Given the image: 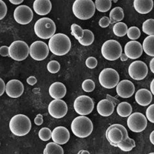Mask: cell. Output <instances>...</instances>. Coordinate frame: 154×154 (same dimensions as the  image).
<instances>
[{
	"label": "cell",
	"mask_w": 154,
	"mask_h": 154,
	"mask_svg": "<svg viewBox=\"0 0 154 154\" xmlns=\"http://www.w3.org/2000/svg\"><path fill=\"white\" fill-rule=\"evenodd\" d=\"M49 51L57 56H63L69 52L71 42L69 37L63 33H57L49 39Z\"/></svg>",
	"instance_id": "6da1fadb"
},
{
	"label": "cell",
	"mask_w": 154,
	"mask_h": 154,
	"mask_svg": "<svg viewBox=\"0 0 154 154\" xmlns=\"http://www.w3.org/2000/svg\"><path fill=\"white\" fill-rule=\"evenodd\" d=\"M11 133L16 136L23 137L28 134L32 128V123L28 117L19 114L12 117L9 123Z\"/></svg>",
	"instance_id": "7a4b0ae2"
},
{
	"label": "cell",
	"mask_w": 154,
	"mask_h": 154,
	"mask_svg": "<svg viewBox=\"0 0 154 154\" xmlns=\"http://www.w3.org/2000/svg\"><path fill=\"white\" fill-rule=\"evenodd\" d=\"M73 134L79 138H86L89 136L93 131V124L89 118L84 116L75 118L71 125Z\"/></svg>",
	"instance_id": "3957f363"
},
{
	"label": "cell",
	"mask_w": 154,
	"mask_h": 154,
	"mask_svg": "<svg viewBox=\"0 0 154 154\" xmlns=\"http://www.w3.org/2000/svg\"><path fill=\"white\" fill-rule=\"evenodd\" d=\"M95 5L92 0H76L72 5L73 15L81 20H87L94 15Z\"/></svg>",
	"instance_id": "277c9868"
},
{
	"label": "cell",
	"mask_w": 154,
	"mask_h": 154,
	"mask_svg": "<svg viewBox=\"0 0 154 154\" xmlns=\"http://www.w3.org/2000/svg\"><path fill=\"white\" fill-rule=\"evenodd\" d=\"M34 32L38 38L42 39H50L55 34L56 26L51 19L42 17L34 24Z\"/></svg>",
	"instance_id": "5b68a950"
},
{
	"label": "cell",
	"mask_w": 154,
	"mask_h": 154,
	"mask_svg": "<svg viewBox=\"0 0 154 154\" xmlns=\"http://www.w3.org/2000/svg\"><path fill=\"white\" fill-rule=\"evenodd\" d=\"M106 136L110 144L115 147L129 137L126 128L120 124H113L110 126L106 131Z\"/></svg>",
	"instance_id": "8992f818"
},
{
	"label": "cell",
	"mask_w": 154,
	"mask_h": 154,
	"mask_svg": "<svg viewBox=\"0 0 154 154\" xmlns=\"http://www.w3.org/2000/svg\"><path fill=\"white\" fill-rule=\"evenodd\" d=\"M101 54L106 60L116 61L120 58L122 54V48L118 41L110 39L102 45Z\"/></svg>",
	"instance_id": "52a82bcc"
},
{
	"label": "cell",
	"mask_w": 154,
	"mask_h": 154,
	"mask_svg": "<svg viewBox=\"0 0 154 154\" xmlns=\"http://www.w3.org/2000/svg\"><path fill=\"white\" fill-rule=\"evenodd\" d=\"M99 81L101 86L111 89L117 86L119 82V75L116 70L112 68L103 69L99 75Z\"/></svg>",
	"instance_id": "ba28073f"
},
{
	"label": "cell",
	"mask_w": 154,
	"mask_h": 154,
	"mask_svg": "<svg viewBox=\"0 0 154 154\" xmlns=\"http://www.w3.org/2000/svg\"><path fill=\"white\" fill-rule=\"evenodd\" d=\"M29 51L28 45L24 41H14L9 46V56L15 61H24L28 56Z\"/></svg>",
	"instance_id": "9c48e42d"
},
{
	"label": "cell",
	"mask_w": 154,
	"mask_h": 154,
	"mask_svg": "<svg viewBox=\"0 0 154 154\" xmlns=\"http://www.w3.org/2000/svg\"><path fill=\"white\" fill-rule=\"evenodd\" d=\"M94 108L93 100L87 95H81L76 97L73 103L75 112L80 116H87L91 113Z\"/></svg>",
	"instance_id": "30bf717a"
},
{
	"label": "cell",
	"mask_w": 154,
	"mask_h": 154,
	"mask_svg": "<svg viewBox=\"0 0 154 154\" xmlns=\"http://www.w3.org/2000/svg\"><path fill=\"white\" fill-rule=\"evenodd\" d=\"M127 124L128 128L134 133H140L146 129L147 120L145 115L141 113H132L127 118Z\"/></svg>",
	"instance_id": "8fae6325"
},
{
	"label": "cell",
	"mask_w": 154,
	"mask_h": 154,
	"mask_svg": "<svg viewBox=\"0 0 154 154\" xmlns=\"http://www.w3.org/2000/svg\"><path fill=\"white\" fill-rule=\"evenodd\" d=\"M29 54L35 61L45 60L48 57L49 52L48 45L43 41H38L30 45Z\"/></svg>",
	"instance_id": "7c38bea8"
},
{
	"label": "cell",
	"mask_w": 154,
	"mask_h": 154,
	"mask_svg": "<svg viewBox=\"0 0 154 154\" xmlns=\"http://www.w3.org/2000/svg\"><path fill=\"white\" fill-rule=\"evenodd\" d=\"M128 73L130 77L134 80H142L147 75V66L143 61H134L129 66Z\"/></svg>",
	"instance_id": "4fadbf2b"
},
{
	"label": "cell",
	"mask_w": 154,
	"mask_h": 154,
	"mask_svg": "<svg viewBox=\"0 0 154 154\" xmlns=\"http://www.w3.org/2000/svg\"><path fill=\"white\" fill-rule=\"evenodd\" d=\"M32 10L26 5H20L17 6L14 12L15 20L19 24L27 25L29 24L33 19Z\"/></svg>",
	"instance_id": "5bb4252c"
},
{
	"label": "cell",
	"mask_w": 154,
	"mask_h": 154,
	"mask_svg": "<svg viewBox=\"0 0 154 154\" xmlns=\"http://www.w3.org/2000/svg\"><path fill=\"white\" fill-rule=\"evenodd\" d=\"M48 109L51 117L61 119L67 113L68 106L65 101L61 99H54L49 104Z\"/></svg>",
	"instance_id": "9a60e30c"
},
{
	"label": "cell",
	"mask_w": 154,
	"mask_h": 154,
	"mask_svg": "<svg viewBox=\"0 0 154 154\" xmlns=\"http://www.w3.org/2000/svg\"><path fill=\"white\" fill-rule=\"evenodd\" d=\"M124 51L126 56L131 60H136L140 58L143 51L141 44L136 41L127 42L125 46Z\"/></svg>",
	"instance_id": "2e32d148"
},
{
	"label": "cell",
	"mask_w": 154,
	"mask_h": 154,
	"mask_svg": "<svg viewBox=\"0 0 154 154\" xmlns=\"http://www.w3.org/2000/svg\"><path fill=\"white\" fill-rule=\"evenodd\" d=\"M5 91L9 97L17 98L21 97L24 93V87L20 81L12 79L7 82Z\"/></svg>",
	"instance_id": "e0dca14e"
},
{
	"label": "cell",
	"mask_w": 154,
	"mask_h": 154,
	"mask_svg": "<svg viewBox=\"0 0 154 154\" xmlns=\"http://www.w3.org/2000/svg\"><path fill=\"white\" fill-rule=\"evenodd\" d=\"M135 91L134 83L128 80L120 81L116 86V92L119 97L127 99L131 97Z\"/></svg>",
	"instance_id": "ac0fdd59"
},
{
	"label": "cell",
	"mask_w": 154,
	"mask_h": 154,
	"mask_svg": "<svg viewBox=\"0 0 154 154\" xmlns=\"http://www.w3.org/2000/svg\"><path fill=\"white\" fill-rule=\"evenodd\" d=\"M70 134L69 131L65 127L58 126L54 128L52 133V139L57 144L65 145L69 141Z\"/></svg>",
	"instance_id": "d6986e66"
},
{
	"label": "cell",
	"mask_w": 154,
	"mask_h": 154,
	"mask_svg": "<svg viewBox=\"0 0 154 154\" xmlns=\"http://www.w3.org/2000/svg\"><path fill=\"white\" fill-rule=\"evenodd\" d=\"M116 105L109 99H104L99 101L97 109L98 113L103 117H109L113 113Z\"/></svg>",
	"instance_id": "ffe728a7"
},
{
	"label": "cell",
	"mask_w": 154,
	"mask_h": 154,
	"mask_svg": "<svg viewBox=\"0 0 154 154\" xmlns=\"http://www.w3.org/2000/svg\"><path fill=\"white\" fill-rule=\"evenodd\" d=\"M33 9L40 16L48 14L52 10V3L49 0H35L33 3Z\"/></svg>",
	"instance_id": "44dd1931"
},
{
	"label": "cell",
	"mask_w": 154,
	"mask_h": 154,
	"mask_svg": "<svg viewBox=\"0 0 154 154\" xmlns=\"http://www.w3.org/2000/svg\"><path fill=\"white\" fill-rule=\"evenodd\" d=\"M134 99L138 105L146 106H149L152 100V94L149 90L141 89L135 94Z\"/></svg>",
	"instance_id": "7402d4cb"
},
{
	"label": "cell",
	"mask_w": 154,
	"mask_h": 154,
	"mask_svg": "<svg viewBox=\"0 0 154 154\" xmlns=\"http://www.w3.org/2000/svg\"><path fill=\"white\" fill-rule=\"evenodd\" d=\"M67 92L65 85L60 82H54L49 88V94L54 99H61L65 97Z\"/></svg>",
	"instance_id": "603a6c76"
},
{
	"label": "cell",
	"mask_w": 154,
	"mask_h": 154,
	"mask_svg": "<svg viewBox=\"0 0 154 154\" xmlns=\"http://www.w3.org/2000/svg\"><path fill=\"white\" fill-rule=\"evenodd\" d=\"M134 8L140 14H147L151 12L154 7L152 0H134Z\"/></svg>",
	"instance_id": "cb8c5ba5"
},
{
	"label": "cell",
	"mask_w": 154,
	"mask_h": 154,
	"mask_svg": "<svg viewBox=\"0 0 154 154\" xmlns=\"http://www.w3.org/2000/svg\"><path fill=\"white\" fill-rule=\"evenodd\" d=\"M142 48L147 55L154 57V35L145 38L142 43Z\"/></svg>",
	"instance_id": "d4e9b609"
},
{
	"label": "cell",
	"mask_w": 154,
	"mask_h": 154,
	"mask_svg": "<svg viewBox=\"0 0 154 154\" xmlns=\"http://www.w3.org/2000/svg\"><path fill=\"white\" fill-rule=\"evenodd\" d=\"M117 112L121 117H128L132 114V107L130 103L126 101L121 102L118 104Z\"/></svg>",
	"instance_id": "484cf974"
},
{
	"label": "cell",
	"mask_w": 154,
	"mask_h": 154,
	"mask_svg": "<svg viewBox=\"0 0 154 154\" xmlns=\"http://www.w3.org/2000/svg\"><path fill=\"white\" fill-rule=\"evenodd\" d=\"M124 11L122 8L116 7L113 8L109 14L110 24H114L121 22L124 19Z\"/></svg>",
	"instance_id": "4316f807"
},
{
	"label": "cell",
	"mask_w": 154,
	"mask_h": 154,
	"mask_svg": "<svg viewBox=\"0 0 154 154\" xmlns=\"http://www.w3.org/2000/svg\"><path fill=\"white\" fill-rule=\"evenodd\" d=\"M43 154H64V150L60 145L55 142H49L45 146Z\"/></svg>",
	"instance_id": "83f0119b"
},
{
	"label": "cell",
	"mask_w": 154,
	"mask_h": 154,
	"mask_svg": "<svg viewBox=\"0 0 154 154\" xmlns=\"http://www.w3.org/2000/svg\"><path fill=\"white\" fill-rule=\"evenodd\" d=\"M127 25L123 22H119L115 24L113 28V32L114 35L118 37L125 36L128 32Z\"/></svg>",
	"instance_id": "f1b7e54d"
},
{
	"label": "cell",
	"mask_w": 154,
	"mask_h": 154,
	"mask_svg": "<svg viewBox=\"0 0 154 154\" xmlns=\"http://www.w3.org/2000/svg\"><path fill=\"white\" fill-rule=\"evenodd\" d=\"M95 8L98 11L106 12L109 11L112 7L111 0H96L95 1Z\"/></svg>",
	"instance_id": "f546056e"
},
{
	"label": "cell",
	"mask_w": 154,
	"mask_h": 154,
	"mask_svg": "<svg viewBox=\"0 0 154 154\" xmlns=\"http://www.w3.org/2000/svg\"><path fill=\"white\" fill-rule=\"evenodd\" d=\"M84 37L79 41L80 45L83 46H89L92 45L94 41L93 32L89 29H84Z\"/></svg>",
	"instance_id": "4dcf8cb0"
},
{
	"label": "cell",
	"mask_w": 154,
	"mask_h": 154,
	"mask_svg": "<svg viewBox=\"0 0 154 154\" xmlns=\"http://www.w3.org/2000/svg\"><path fill=\"white\" fill-rule=\"evenodd\" d=\"M117 147L123 151L129 152L136 147V143L134 140L128 137L125 140L119 143Z\"/></svg>",
	"instance_id": "1f68e13d"
},
{
	"label": "cell",
	"mask_w": 154,
	"mask_h": 154,
	"mask_svg": "<svg viewBox=\"0 0 154 154\" xmlns=\"http://www.w3.org/2000/svg\"><path fill=\"white\" fill-rule=\"evenodd\" d=\"M142 31L149 36L154 35V19H149L142 24Z\"/></svg>",
	"instance_id": "d6a6232c"
},
{
	"label": "cell",
	"mask_w": 154,
	"mask_h": 154,
	"mask_svg": "<svg viewBox=\"0 0 154 154\" xmlns=\"http://www.w3.org/2000/svg\"><path fill=\"white\" fill-rule=\"evenodd\" d=\"M71 35L75 37L77 41L81 39L84 35V30L80 26L76 24H73L71 26Z\"/></svg>",
	"instance_id": "836d02e7"
},
{
	"label": "cell",
	"mask_w": 154,
	"mask_h": 154,
	"mask_svg": "<svg viewBox=\"0 0 154 154\" xmlns=\"http://www.w3.org/2000/svg\"><path fill=\"white\" fill-rule=\"evenodd\" d=\"M127 35L131 40L136 41L141 36V31L140 29L136 26H131L128 29Z\"/></svg>",
	"instance_id": "e575fe53"
},
{
	"label": "cell",
	"mask_w": 154,
	"mask_h": 154,
	"mask_svg": "<svg viewBox=\"0 0 154 154\" xmlns=\"http://www.w3.org/2000/svg\"><path fill=\"white\" fill-rule=\"evenodd\" d=\"M52 131L47 127H43L38 132L39 137L43 141H48L52 138Z\"/></svg>",
	"instance_id": "d590c367"
},
{
	"label": "cell",
	"mask_w": 154,
	"mask_h": 154,
	"mask_svg": "<svg viewBox=\"0 0 154 154\" xmlns=\"http://www.w3.org/2000/svg\"><path fill=\"white\" fill-rule=\"evenodd\" d=\"M95 88V82L91 79H86L82 84V89L86 93H91Z\"/></svg>",
	"instance_id": "8d00e7d4"
},
{
	"label": "cell",
	"mask_w": 154,
	"mask_h": 154,
	"mask_svg": "<svg viewBox=\"0 0 154 154\" xmlns=\"http://www.w3.org/2000/svg\"><path fill=\"white\" fill-rule=\"evenodd\" d=\"M47 68L50 73L54 74L59 72L61 69V66L58 61L53 60L49 62Z\"/></svg>",
	"instance_id": "74e56055"
},
{
	"label": "cell",
	"mask_w": 154,
	"mask_h": 154,
	"mask_svg": "<svg viewBox=\"0 0 154 154\" xmlns=\"http://www.w3.org/2000/svg\"><path fill=\"white\" fill-rule=\"evenodd\" d=\"M85 65L86 67L90 69H94L97 66V60L95 57H88L85 61Z\"/></svg>",
	"instance_id": "f35d334b"
},
{
	"label": "cell",
	"mask_w": 154,
	"mask_h": 154,
	"mask_svg": "<svg viewBox=\"0 0 154 154\" xmlns=\"http://www.w3.org/2000/svg\"><path fill=\"white\" fill-rule=\"evenodd\" d=\"M146 118L152 123H154V104L150 105L146 111Z\"/></svg>",
	"instance_id": "ab89813d"
},
{
	"label": "cell",
	"mask_w": 154,
	"mask_h": 154,
	"mask_svg": "<svg viewBox=\"0 0 154 154\" xmlns=\"http://www.w3.org/2000/svg\"><path fill=\"white\" fill-rule=\"evenodd\" d=\"M0 20H2L6 15L8 8L4 1H0Z\"/></svg>",
	"instance_id": "60d3db41"
},
{
	"label": "cell",
	"mask_w": 154,
	"mask_h": 154,
	"mask_svg": "<svg viewBox=\"0 0 154 154\" xmlns=\"http://www.w3.org/2000/svg\"><path fill=\"white\" fill-rule=\"evenodd\" d=\"M110 24V19L107 16H103L99 21V25L102 28H107Z\"/></svg>",
	"instance_id": "b9f144b4"
},
{
	"label": "cell",
	"mask_w": 154,
	"mask_h": 154,
	"mask_svg": "<svg viewBox=\"0 0 154 154\" xmlns=\"http://www.w3.org/2000/svg\"><path fill=\"white\" fill-rule=\"evenodd\" d=\"M0 54L2 57H7L9 56V47L3 45L0 48Z\"/></svg>",
	"instance_id": "7bdbcfd3"
},
{
	"label": "cell",
	"mask_w": 154,
	"mask_h": 154,
	"mask_svg": "<svg viewBox=\"0 0 154 154\" xmlns=\"http://www.w3.org/2000/svg\"><path fill=\"white\" fill-rule=\"evenodd\" d=\"M43 116L41 114H38L34 119V123L37 126H41L43 124Z\"/></svg>",
	"instance_id": "ee69618b"
},
{
	"label": "cell",
	"mask_w": 154,
	"mask_h": 154,
	"mask_svg": "<svg viewBox=\"0 0 154 154\" xmlns=\"http://www.w3.org/2000/svg\"><path fill=\"white\" fill-rule=\"evenodd\" d=\"M26 82L29 85L33 86V85L36 84L37 82V79L36 77L33 76H31L26 79Z\"/></svg>",
	"instance_id": "f6af8a7d"
},
{
	"label": "cell",
	"mask_w": 154,
	"mask_h": 154,
	"mask_svg": "<svg viewBox=\"0 0 154 154\" xmlns=\"http://www.w3.org/2000/svg\"><path fill=\"white\" fill-rule=\"evenodd\" d=\"M6 91V85L4 81L1 78L0 79V96H2Z\"/></svg>",
	"instance_id": "bcb514c9"
},
{
	"label": "cell",
	"mask_w": 154,
	"mask_h": 154,
	"mask_svg": "<svg viewBox=\"0 0 154 154\" xmlns=\"http://www.w3.org/2000/svg\"><path fill=\"white\" fill-rule=\"evenodd\" d=\"M106 95H107V96H106V99H109V100H110L111 101H113L114 103V104L115 105H116V104H117V102L118 101L117 99H116L115 97H111L110 95H109L108 94H107Z\"/></svg>",
	"instance_id": "7dc6e473"
},
{
	"label": "cell",
	"mask_w": 154,
	"mask_h": 154,
	"mask_svg": "<svg viewBox=\"0 0 154 154\" xmlns=\"http://www.w3.org/2000/svg\"><path fill=\"white\" fill-rule=\"evenodd\" d=\"M150 69L151 71L154 73V57L150 62Z\"/></svg>",
	"instance_id": "c3c4849f"
},
{
	"label": "cell",
	"mask_w": 154,
	"mask_h": 154,
	"mask_svg": "<svg viewBox=\"0 0 154 154\" xmlns=\"http://www.w3.org/2000/svg\"><path fill=\"white\" fill-rule=\"evenodd\" d=\"M13 5H19L23 2V0H10L9 1Z\"/></svg>",
	"instance_id": "681fc988"
},
{
	"label": "cell",
	"mask_w": 154,
	"mask_h": 154,
	"mask_svg": "<svg viewBox=\"0 0 154 154\" xmlns=\"http://www.w3.org/2000/svg\"><path fill=\"white\" fill-rule=\"evenodd\" d=\"M150 90L151 93L154 95V79L150 83Z\"/></svg>",
	"instance_id": "f907efd6"
},
{
	"label": "cell",
	"mask_w": 154,
	"mask_h": 154,
	"mask_svg": "<svg viewBox=\"0 0 154 154\" xmlns=\"http://www.w3.org/2000/svg\"><path fill=\"white\" fill-rule=\"evenodd\" d=\"M120 59L122 62H125V61H127L128 58L127 57V56L125 54V53H122L120 57Z\"/></svg>",
	"instance_id": "816d5d0a"
},
{
	"label": "cell",
	"mask_w": 154,
	"mask_h": 154,
	"mask_svg": "<svg viewBox=\"0 0 154 154\" xmlns=\"http://www.w3.org/2000/svg\"><path fill=\"white\" fill-rule=\"evenodd\" d=\"M150 141L151 143L154 145V131L152 132H151V133L150 134Z\"/></svg>",
	"instance_id": "f5cc1de1"
},
{
	"label": "cell",
	"mask_w": 154,
	"mask_h": 154,
	"mask_svg": "<svg viewBox=\"0 0 154 154\" xmlns=\"http://www.w3.org/2000/svg\"><path fill=\"white\" fill-rule=\"evenodd\" d=\"M77 154H90V152L88 151L85 150H81L79 151Z\"/></svg>",
	"instance_id": "db71d44e"
},
{
	"label": "cell",
	"mask_w": 154,
	"mask_h": 154,
	"mask_svg": "<svg viewBox=\"0 0 154 154\" xmlns=\"http://www.w3.org/2000/svg\"><path fill=\"white\" fill-rule=\"evenodd\" d=\"M154 154V152H151V153H149V154Z\"/></svg>",
	"instance_id": "11a10c76"
},
{
	"label": "cell",
	"mask_w": 154,
	"mask_h": 154,
	"mask_svg": "<svg viewBox=\"0 0 154 154\" xmlns=\"http://www.w3.org/2000/svg\"><path fill=\"white\" fill-rule=\"evenodd\" d=\"M114 2H115V3H116V2H117V1H114Z\"/></svg>",
	"instance_id": "9f6ffc18"
}]
</instances>
